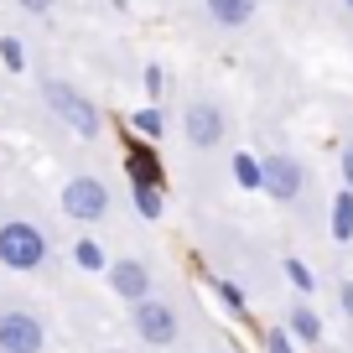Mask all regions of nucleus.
Returning a JSON list of instances; mask_svg holds the SVG:
<instances>
[{
    "instance_id": "obj_3",
    "label": "nucleus",
    "mask_w": 353,
    "mask_h": 353,
    "mask_svg": "<svg viewBox=\"0 0 353 353\" xmlns=\"http://www.w3.org/2000/svg\"><path fill=\"white\" fill-rule=\"evenodd\" d=\"M130 327H135V338H141L145 348H172V343L182 338V317H176V307H172L166 296H145V301H135Z\"/></svg>"
},
{
    "instance_id": "obj_21",
    "label": "nucleus",
    "mask_w": 353,
    "mask_h": 353,
    "mask_svg": "<svg viewBox=\"0 0 353 353\" xmlns=\"http://www.w3.org/2000/svg\"><path fill=\"white\" fill-rule=\"evenodd\" d=\"M161 83H166V78H161V68L151 63V68H145V88H151V94H161Z\"/></svg>"
},
{
    "instance_id": "obj_8",
    "label": "nucleus",
    "mask_w": 353,
    "mask_h": 353,
    "mask_svg": "<svg viewBox=\"0 0 353 353\" xmlns=\"http://www.w3.org/2000/svg\"><path fill=\"white\" fill-rule=\"evenodd\" d=\"M110 286H114V296L120 301H145V296H156V276H151V265L141 260V254H120V260L110 265Z\"/></svg>"
},
{
    "instance_id": "obj_11",
    "label": "nucleus",
    "mask_w": 353,
    "mask_h": 353,
    "mask_svg": "<svg viewBox=\"0 0 353 353\" xmlns=\"http://www.w3.org/2000/svg\"><path fill=\"white\" fill-rule=\"evenodd\" d=\"M332 239H353V188H343L332 203Z\"/></svg>"
},
{
    "instance_id": "obj_12",
    "label": "nucleus",
    "mask_w": 353,
    "mask_h": 353,
    "mask_svg": "<svg viewBox=\"0 0 353 353\" xmlns=\"http://www.w3.org/2000/svg\"><path fill=\"white\" fill-rule=\"evenodd\" d=\"M234 182L239 188H265V161H254V156H234Z\"/></svg>"
},
{
    "instance_id": "obj_9",
    "label": "nucleus",
    "mask_w": 353,
    "mask_h": 353,
    "mask_svg": "<svg viewBox=\"0 0 353 353\" xmlns=\"http://www.w3.org/2000/svg\"><path fill=\"white\" fill-rule=\"evenodd\" d=\"M203 11H208L213 26H223V32H239V26L254 21L260 0H203Z\"/></svg>"
},
{
    "instance_id": "obj_14",
    "label": "nucleus",
    "mask_w": 353,
    "mask_h": 353,
    "mask_svg": "<svg viewBox=\"0 0 353 353\" xmlns=\"http://www.w3.org/2000/svg\"><path fill=\"white\" fill-rule=\"evenodd\" d=\"M265 353H296L291 327H270V332H265Z\"/></svg>"
},
{
    "instance_id": "obj_2",
    "label": "nucleus",
    "mask_w": 353,
    "mask_h": 353,
    "mask_svg": "<svg viewBox=\"0 0 353 353\" xmlns=\"http://www.w3.org/2000/svg\"><path fill=\"white\" fill-rule=\"evenodd\" d=\"M47 234L37 229L32 219H6L0 223V265L6 270H21V276H32V270H42L47 265Z\"/></svg>"
},
{
    "instance_id": "obj_19",
    "label": "nucleus",
    "mask_w": 353,
    "mask_h": 353,
    "mask_svg": "<svg viewBox=\"0 0 353 353\" xmlns=\"http://www.w3.org/2000/svg\"><path fill=\"white\" fill-rule=\"evenodd\" d=\"M338 172H343V188H353V141L343 145V156H338Z\"/></svg>"
},
{
    "instance_id": "obj_23",
    "label": "nucleus",
    "mask_w": 353,
    "mask_h": 353,
    "mask_svg": "<svg viewBox=\"0 0 353 353\" xmlns=\"http://www.w3.org/2000/svg\"><path fill=\"white\" fill-rule=\"evenodd\" d=\"M343 6H348V16H353V0H343Z\"/></svg>"
},
{
    "instance_id": "obj_5",
    "label": "nucleus",
    "mask_w": 353,
    "mask_h": 353,
    "mask_svg": "<svg viewBox=\"0 0 353 353\" xmlns=\"http://www.w3.org/2000/svg\"><path fill=\"white\" fill-rule=\"evenodd\" d=\"M182 135H188L192 151H213V145H223V135H229V120H223V110L213 99H188V110H182Z\"/></svg>"
},
{
    "instance_id": "obj_6",
    "label": "nucleus",
    "mask_w": 353,
    "mask_h": 353,
    "mask_svg": "<svg viewBox=\"0 0 353 353\" xmlns=\"http://www.w3.org/2000/svg\"><path fill=\"white\" fill-rule=\"evenodd\" d=\"M42 348H47V327L37 312L26 307L0 312V353H42Z\"/></svg>"
},
{
    "instance_id": "obj_13",
    "label": "nucleus",
    "mask_w": 353,
    "mask_h": 353,
    "mask_svg": "<svg viewBox=\"0 0 353 353\" xmlns=\"http://www.w3.org/2000/svg\"><path fill=\"white\" fill-rule=\"evenodd\" d=\"M135 208H141V219H161V192L135 182Z\"/></svg>"
},
{
    "instance_id": "obj_17",
    "label": "nucleus",
    "mask_w": 353,
    "mask_h": 353,
    "mask_svg": "<svg viewBox=\"0 0 353 353\" xmlns=\"http://www.w3.org/2000/svg\"><path fill=\"white\" fill-rule=\"evenodd\" d=\"M0 57H6V68H21V63H26V57H21V42H11V37L0 42Z\"/></svg>"
},
{
    "instance_id": "obj_10",
    "label": "nucleus",
    "mask_w": 353,
    "mask_h": 353,
    "mask_svg": "<svg viewBox=\"0 0 353 353\" xmlns=\"http://www.w3.org/2000/svg\"><path fill=\"white\" fill-rule=\"evenodd\" d=\"M286 327H291V338H296V343H322V317L312 307H291L286 312Z\"/></svg>"
},
{
    "instance_id": "obj_1",
    "label": "nucleus",
    "mask_w": 353,
    "mask_h": 353,
    "mask_svg": "<svg viewBox=\"0 0 353 353\" xmlns=\"http://www.w3.org/2000/svg\"><path fill=\"white\" fill-rule=\"evenodd\" d=\"M42 104H47V110H52L73 135H83V141H94V135L104 130L99 104L88 99L78 83H68V78H42Z\"/></svg>"
},
{
    "instance_id": "obj_20",
    "label": "nucleus",
    "mask_w": 353,
    "mask_h": 353,
    "mask_svg": "<svg viewBox=\"0 0 353 353\" xmlns=\"http://www.w3.org/2000/svg\"><path fill=\"white\" fill-rule=\"evenodd\" d=\"M16 6H21L26 16H47V11H52V6H57V0H16Z\"/></svg>"
},
{
    "instance_id": "obj_22",
    "label": "nucleus",
    "mask_w": 353,
    "mask_h": 353,
    "mask_svg": "<svg viewBox=\"0 0 353 353\" xmlns=\"http://www.w3.org/2000/svg\"><path fill=\"white\" fill-rule=\"evenodd\" d=\"M338 301H343V312L353 317V281H343V286H338Z\"/></svg>"
},
{
    "instance_id": "obj_7",
    "label": "nucleus",
    "mask_w": 353,
    "mask_h": 353,
    "mask_svg": "<svg viewBox=\"0 0 353 353\" xmlns=\"http://www.w3.org/2000/svg\"><path fill=\"white\" fill-rule=\"evenodd\" d=\"M265 192H270L276 203H296L301 192H307V172H301L296 156H286V151L265 156Z\"/></svg>"
},
{
    "instance_id": "obj_4",
    "label": "nucleus",
    "mask_w": 353,
    "mask_h": 353,
    "mask_svg": "<svg viewBox=\"0 0 353 353\" xmlns=\"http://www.w3.org/2000/svg\"><path fill=\"white\" fill-rule=\"evenodd\" d=\"M63 213H68L73 223H99V219H110V182H104V176H94V172L68 176Z\"/></svg>"
},
{
    "instance_id": "obj_18",
    "label": "nucleus",
    "mask_w": 353,
    "mask_h": 353,
    "mask_svg": "<svg viewBox=\"0 0 353 353\" xmlns=\"http://www.w3.org/2000/svg\"><path fill=\"white\" fill-rule=\"evenodd\" d=\"M286 276L296 281L301 291H312V276H307V265H301V260H286Z\"/></svg>"
},
{
    "instance_id": "obj_16",
    "label": "nucleus",
    "mask_w": 353,
    "mask_h": 353,
    "mask_svg": "<svg viewBox=\"0 0 353 353\" xmlns=\"http://www.w3.org/2000/svg\"><path fill=\"white\" fill-rule=\"evenodd\" d=\"M73 254H78V265H83V270H99V265H104V254H99V244H94V239H83Z\"/></svg>"
},
{
    "instance_id": "obj_15",
    "label": "nucleus",
    "mask_w": 353,
    "mask_h": 353,
    "mask_svg": "<svg viewBox=\"0 0 353 353\" xmlns=\"http://www.w3.org/2000/svg\"><path fill=\"white\" fill-rule=\"evenodd\" d=\"M135 130H141V135H151V141H156V135L166 130V114H161V110H141V114H135Z\"/></svg>"
}]
</instances>
